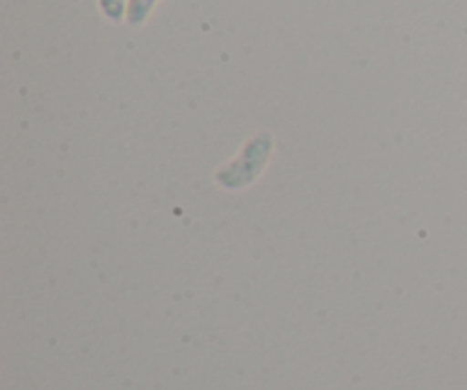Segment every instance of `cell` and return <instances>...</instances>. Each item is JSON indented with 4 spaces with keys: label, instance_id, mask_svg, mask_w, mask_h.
<instances>
[{
    "label": "cell",
    "instance_id": "cell-1",
    "mask_svg": "<svg viewBox=\"0 0 467 390\" xmlns=\"http://www.w3.org/2000/svg\"><path fill=\"white\" fill-rule=\"evenodd\" d=\"M155 3H158V0H130V5H128V21H130L132 26L144 23Z\"/></svg>",
    "mask_w": 467,
    "mask_h": 390
},
{
    "label": "cell",
    "instance_id": "cell-2",
    "mask_svg": "<svg viewBox=\"0 0 467 390\" xmlns=\"http://www.w3.org/2000/svg\"><path fill=\"white\" fill-rule=\"evenodd\" d=\"M100 9L112 21H121L123 9H126V0H100Z\"/></svg>",
    "mask_w": 467,
    "mask_h": 390
}]
</instances>
